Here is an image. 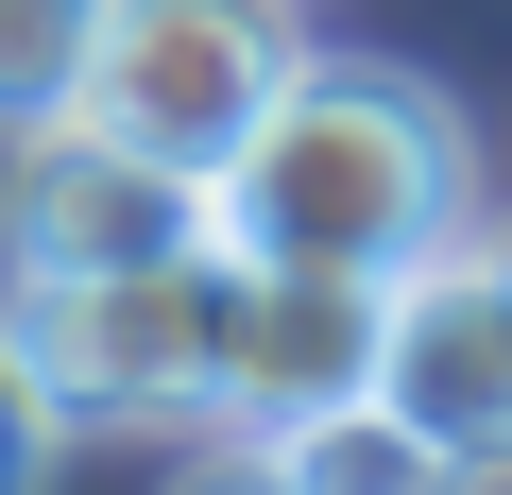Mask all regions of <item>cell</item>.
<instances>
[{"label": "cell", "instance_id": "6da1fadb", "mask_svg": "<svg viewBox=\"0 0 512 495\" xmlns=\"http://www.w3.org/2000/svg\"><path fill=\"white\" fill-rule=\"evenodd\" d=\"M461 222H478L461 103L410 86V69H325V52L274 86V120L205 171V239L256 257V274H376L393 291L427 239H461Z\"/></svg>", "mask_w": 512, "mask_h": 495}, {"label": "cell", "instance_id": "7a4b0ae2", "mask_svg": "<svg viewBox=\"0 0 512 495\" xmlns=\"http://www.w3.org/2000/svg\"><path fill=\"white\" fill-rule=\"evenodd\" d=\"M0 342L52 393V427H205L239 342V257L188 239L137 274H0Z\"/></svg>", "mask_w": 512, "mask_h": 495}, {"label": "cell", "instance_id": "3957f363", "mask_svg": "<svg viewBox=\"0 0 512 495\" xmlns=\"http://www.w3.org/2000/svg\"><path fill=\"white\" fill-rule=\"evenodd\" d=\"M308 69V18L291 0H103L86 35V120L171 154V171H222L256 120H274V86Z\"/></svg>", "mask_w": 512, "mask_h": 495}, {"label": "cell", "instance_id": "277c9868", "mask_svg": "<svg viewBox=\"0 0 512 495\" xmlns=\"http://www.w3.org/2000/svg\"><path fill=\"white\" fill-rule=\"evenodd\" d=\"M18 171H0V274H137V257H188L205 239V171L103 137L86 103L35 120V137H0Z\"/></svg>", "mask_w": 512, "mask_h": 495}, {"label": "cell", "instance_id": "5b68a950", "mask_svg": "<svg viewBox=\"0 0 512 495\" xmlns=\"http://www.w3.org/2000/svg\"><path fill=\"white\" fill-rule=\"evenodd\" d=\"M376 393L427 444H512V257H495V222L427 239L376 291Z\"/></svg>", "mask_w": 512, "mask_h": 495}, {"label": "cell", "instance_id": "8992f818", "mask_svg": "<svg viewBox=\"0 0 512 495\" xmlns=\"http://www.w3.org/2000/svg\"><path fill=\"white\" fill-rule=\"evenodd\" d=\"M342 393H376V274H256L239 257V342H222L205 427H291Z\"/></svg>", "mask_w": 512, "mask_h": 495}, {"label": "cell", "instance_id": "52a82bcc", "mask_svg": "<svg viewBox=\"0 0 512 495\" xmlns=\"http://www.w3.org/2000/svg\"><path fill=\"white\" fill-rule=\"evenodd\" d=\"M291 461V495H444V444L393 410V393H342V410H291V427H256Z\"/></svg>", "mask_w": 512, "mask_h": 495}, {"label": "cell", "instance_id": "ba28073f", "mask_svg": "<svg viewBox=\"0 0 512 495\" xmlns=\"http://www.w3.org/2000/svg\"><path fill=\"white\" fill-rule=\"evenodd\" d=\"M86 35H103V0H0V137L86 103Z\"/></svg>", "mask_w": 512, "mask_h": 495}, {"label": "cell", "instance_id": "9c48e42d", "mask_svg": "<svg viewBox=\"0 0 512 495\" xmlns=\"http://www.w3.org/2000/svg\"><path fill=\"white\" fill-rule=\"evenodd\" d=\"M52 444H69V427H52V393L18 376V342H0V495H52Z\"/></svg>", "mask_w": 512, "mask_h": 495}, {"label": "cell", "instance_id": "30bf717a", "mask_svg": "<svg viewBox=\"0 0 512 495\" xmlns=\"http://www.w3.org/2000/svg\"><path fill=\"white\" fill-rule=\"evenodd\" d=\"M171 495H291V461H274V444H256V427H222V444H205V461H188Z\"/></svg>", "mask_w": 512, "mask_h": 495}, {"label": "cell", "instance_id": "8fae6325", "mask_svg": "<svg viewBox=\"0 0 512 495\" xmlns=\"http://www.w3.org/2000/svg\"><path fill=\"white\" fill-rule=\"evenodd\" d=\"M444 495H512V444H444Z\"/></svg>", "mask_w": 512, "mask_h": 495}]
</instances>
